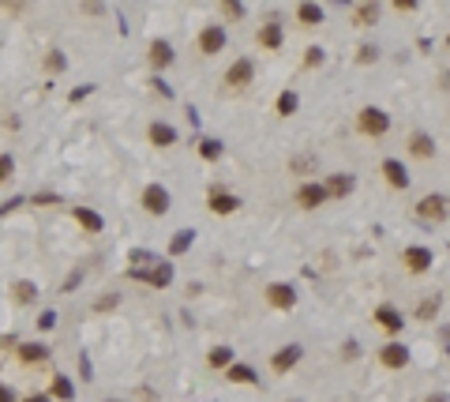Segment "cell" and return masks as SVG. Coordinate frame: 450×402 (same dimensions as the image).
I'll return each mask as SVG.
<instances>
[{"mask_svg": "<svg viewBox=\"0 0 450 402\" xmlns=\"http://www.w3.org/2000/svg\"><path fill=\"white\" fill-rule=\"evenodd\" d=\"M19 361L23 365H42V361H49V346L45 342H23L19 346Z\"/></svg>", "mask_w": 450, "mask_h": 402, "instance_id": "obj_22", "label": "cell"}, {"mask_svg": "<svg viewBox=\"0 0 450 402\" xmlns=\"http://www.w3.org/2000/svg\"><path fill=\"white\" fill-rule=\"evenodd\" d=\"M375 324H379L390 339H398V335L405 331V316H401L394 304H379V309H375Z\"/></svg>", "mask_w": 450, "mask_h": 402, "instance_id": "obj_11", "label": "cell"}, {"mask_svg": "<svg viewBox=\"0 0 450 402\" xmlns=\"http://www.w3.org/2000/svg\"><path fill=\"white\" fill-rule=\"evenodd\" d=\"M409 155L421 158V162H431V158H436V139H431L428 132H413L409 135Z\"/></svg>", "mask_w": 450, "mask_h": 402, "instance_id": "obj_17", "label": "cell"}, {"mask_svg": "<svg viewBox=\"0 0 450 402\" xmlns=\"http://www.w3.org/2000/svg\"><path fill=\"white\" fill-rule=\"evenodd\" d=\"M300 357H304V350L296 342H289V346H281L274 357H270V368H274L278 376H285V372H293V368H296V361H300Z\"/></svg>", "mask_w": 450, "mask_h": 402, "instance_id": "obj_13", "label": "cell"}, {"mask_svg": "<svg viewBox=\"0 0 450 402\" xmlns=\"http://www.w3.org/2000/svg\"><path fill=\"white\" fill-rule=\"evenodd\" d=\"M255 79V60L252 57H237L225 68V76H222V83L225 87H233V91H240V87H248Z\"/></svg>", "mask_w": 450, "mask_h": 402, "instance_id": "obj_5", "label": "cell"}, {"mask_svg": "<svg viewBox=\"0 0 450 402\" xmlns=\"http://www.w3.org/2000/svg\"><path fill=\"white\" fill-rule=\"evenodd\" d=\"M128 278H135V282H150V286H169L173 282V267L169 263H154V267H132L128 271Z\"/></svg>", "mask_w": 450, "mask_h": 402, "instance_id": "obj_9", "label": "cell"}, {"mask_svg": "<svg viewBox=\"0 0 450 402\" xmlns=\"http://www.w3.org/2000/svg\"><path fill=\"white\" fill-rule=\"evenodd\" d=\"M147 60H150V68H154V71L169 68V64H173V45H169L165 38H154L150 49H147Z\"/></svg>", "mask_w": 450, "mask_h": 402, "instance_id": "obj_19", "label": "cell"}, {"mask_svg": "<svg viewBox=\"0 0 450 402\" xmlns=\"http://www.w3.org/2000/svg\"><path fill=\"white\" fill-rule=\"evenodd\" d=\"M222 15H225V19H233V23H237V19H244V4L229 0V4H222Z\"/></svg>", "mask_w": 450, "mask_h": 402, "instance_id": "obj_33", "label": "cell"}, {"mask_svg": "<svg viewBox=\"0 0 450 402\" xmlns=\"http://www.w3.org/2000/svg\"><path fill=\"white\" fill-rule=\"evenodd\" d=\"M323 188H327V196H331V199H342V196H349V192L357 188V181L345 177V173H334V177H327V181H323Z\"/></svg>", "mask_w": 450, "mask_h": 402, "instance_id": "obj_21", "label": "cell"}, {"mask_svg": "<svg viewBox=\"0 0 450 402\" xmlns=\"http://www.w3.org/2000/svg\"><path fill=\"white\" fill-rule=\"evenodd\" d=\"M38 327H42V331L56 327V312H42V316H38Z\"/></svg>", "mask_w": 450, "mask_h": 402, "instance_id": "obj_38", "label": "cell"}, {"mask_svg": "<svg viewBox=\"0 0 450 402\" xmlns=\"http://www.w3.org/2000/svg\"><path fill=\"white\" fill-rule=\"evenodd\" d=\"M71 219H75L86 233H102L106 230V219H102L98 211H91V207H71Z\"/></svg>", "mask_w": 450, "mask_h": 402, "instance_id": "obj_20", "label": "cell"}, {"mask_svg": "<svg viewBox=\"0 0 450 402\" xmlns=\"http://www.w3.org/2000/svg\"><path fill=\"white\" fill-rule=\"evenodd\" d=\"M375 357H379V365H383V368L398 372V368H405V365H409V346L394 339V342H387V346H379V350H375Z\"/></svg>", "mask_w": 450, "mask_h": 402, "instance_id": "obj_7", "label": "cell"}, {"mask_svg": "<svg viewBox=\"0 0 450 402\" xmlns=\"http://www.w3.org/2000/svg\"><path fill=\"white\" fill-rule=\"evenodd\" d=\"M12 297H15V304H30L38 297V286L30 278H19V282H12Z\"/></svg>", "mask_w": 450, "mask_h": 402, "instance_id": "obj_25", "label": "cell"}, {"mask_svg": "<svg viewBox=\"0 0 450 402\" xmlns=\"http://www.w3.org/2000/svg\"><path fill=\"white\" fill-rule=\"evenodd\" d=\"M316 170V158L304 155V158H293V173H311Z\"/></svg>", "mask_w": 450, "mask_h": 402, "instance_id": "obj_36", "label": "cell"}, {"mask_svg": "<svg viewBox=\"0 0 450 402\" xmlns=\"http://www.w3.org/2000/svg\"><path fill=\"white\" fill-rule=\"evenodd\" d=\"M379 12H383L379 4H357L353 8V23H357V27H375V23H379Z\"/></svg>", "mask_w": 450, "mask_h": 402, "instance_id": "obj_23", "label": "cell"}, {"mask_svg": "<svg viewBox=\"0 0 450 402\" xmlns=\"http://www.w3.org/2000/svg\"><path fill=\"white\" fill-rule=\"evenodd\" d=\"M225 45H229V34H225V23H206V27L199 30V38H196V49L203 53V57H214V53H225Z\"/></svg>", "mask_w": 450, "mask_h": 402, "instance_id": "obj_2", "label": "cell"}, {"mask_svg": "<svg viewBox=\"0 0 450 402\" xmlns=\"http://www.w3.org/2000/svg\"><path fill=\"white\" fill-rule=\"evenodd\" d=\"M439 309H443V297L436 293V297H428V301H424L421 309H416V320H431V316H436Z\"/></svg>", "mask_w": 450, "mask_h": 402, "instance_id": "obj_31", "label": "cell"}, {"mask_svg": "<svg viewBox=\"0 0 450 402\" xmlns=\"http://www.w3.org/2000/svg\"><path fill=\"white\" fill-rule=\"evenodd\" d=\"M296 106H300V98H296V91H281V94H278V102H274L278 117H293V113H296Z\"/></svg>", "mask_w": 450, "mask_h": 402, "instance_id": "obj_30", "label": "cell"}, {"mask_svg": "<svg viewBox=\"0 0 450 402\" xmlns=\"http://www.w3.org/2000/svg\"><path fill=\"white\" fill-rule=\"evenodd\" d=\"M394 12H416V0H394Z\"/></svg>", "mask_w": 450, "mask_h": 402, "instance_id": "obj_39", "label": "cell"}, {"mask_svg": "<svg viewBox=\"0 0 450 402\" xmlns=\"http://www.w3.org/2000/svg\"><path fill=\"white\" fill-rule=\"evenodd\" d=\"M49 399H75V383L68 380V376H53V383H49Z\"/></svg>", "mask_w": 450, "mask_h": 402, "instance_id": "obj_28", "label": "cell"}, {"mask_svg": "<svg viewBox=\"0 0 450 402\" xmlns=\"http://www.w3.org/2000/svg\"><path fill=\"white\" fill-rule=\"evenodd\" d=\"M139 203H143V211H147L150 219H162V214H169V207H173V196H169L165 184H147L143 196H139Z\"/></svg>", "mask_w": 450, "mask_h": 402, "instance_id": "obj_3", "label": "cell"}, {"mask_svg": "<svg viewBox=\"0 0 450 402\" xmlns=\"http://www.w3.org/2000/svg\"><path fill=\"white\" fill-rule=\"evenodd\" d=\"M225 383H240V388H255V383H259V372H255L252 365H240V361H233V365L225 368Z\"/></svg>", "mask_w": 450, "mask_h": 402, "instance_id": "obj_18", "label": "cell"}, {"mask_svg": "<svg viewBox=\"0 0 450 402\" xmlns=\"http://www.w3.org/2000/svg\"><path fill=\"white\" fill-rule=\"evenodd\" d=\"M147 139H150V147L165 150V147H173V143H176V128H173V124H165V120H150Z\"/></svg>", "mask_w": 450, "mask_h": 402, "instance_id": "obj_15", "label": "cell"}, {"mask_svg": "<svg viewBox=\"0 0 450 402\" xmlns=\"http://www.w3.org/2000/svg\"><path fill=\"white\" fill-rule=\"evenodd\" d=\"M150 83H154V91H158V94H165V98H169V94H173V91H169V87L162 83V79H150Z\"/></svg>", "mask_w": 450, "mask_h": 402, "instance_id": "obj_43", "label": "cell"}, {"mask_svg": "<svg viewBox=\"0 0 450 402\" xmlns=\"http://www.w3.org/2000/svg\"><path fill=\"white\" fill-rule=\"evenodd\" d=\"M0 402H15V391L4 388V383H0Z\"/></svg>", "mask_w": 450, "mask_h": 402, "instance_id": "obj_42", "label": "cell"}, {"mask_svg": "<svg viewBox=\"0 0 450 402\" xmlns=\"http://www.w3.org/2000/svg\"><path fill=\"white\" fill-rule=\"evenodd\" d=\"M323 57H327V53L319 49V45H311V49H304V68H319V64H323Z\"/></svg>", "mask_w": 450, "mask_h": 402, "instance_id": "obj_32", "label": "cell"}, {"mask_svg": "<svg viewBox=\"0 0 450 402\" xmlns=\"http://www.w3.org/2000/svg\"><path fill=\"white\" fill-rule=\"evenodd\" d=\"M401 263H405L409 275H424V271L436 263V256H431V248H424V245H405L401 248Z\"/></svg>", "mask_w": 450, "mask_h": 402, "instance_id": "obj_6", "label": "cell"}, {"mask_svg": "<svg viewBox=\"0 0 450 402\" xmlns=\"http://www.w3.org/2000/svg\"><path fill=\"white\" fill-rule=\"evenodd\" d=\"M296 23H300V27H319V23H323V8L319 4H296Z\"/></svg>", "mask_w": 450, "mask_h": 402, "instance_id": "obj_24", "label": "cell"}, {"mask_svg": "<svg viewBox=\"0 0 450 402\" xmlns=\"http://www.w3.org/2000/svg\"><path fill=\"white\" fill-rule=\"evenodd\" d=\"M23 402H53V399H49V395H27Z\"/></svg>", "mask_w": 450, "mask_h": 402, "instance_id": "obj_44", "label": "cell"}, {"mask_svg": "<svg viewBox=\"0 0 450 402\" xmlns=\"http://www.w3.org/2000/svg\"><path fill=\"white\" fill-rule=\"evenodd\" d=\"M424 402H450V399L443 395V391H439V395H428V399H424Z\"/></svg>", "mask_w": 450, "mask_h": 402, "instance_id": "obj_45", "label": "cell"}, {"mask_svg": "<svg viewBox=\"0 0 450 402\" xmlns=\"http://www.w3.org/2000/svg\"><path fill=\"white\" fill-rule=\"evenodd\" d=\"M327 199H331V196H327V188L319 181H304L300 188H296V203H300L304 211H316V207L327 203Z\"/></svg>", "mask_w": 450, "mask_h": 402, "instance_id": "obj_10", "label": "cell"}, {"mask_svg": "<svg viewBox=\"0 0 450 402\" xmlns=\"http://www.w3.org/2000/svg\"><path fill=\"white\" fill-rule=\"evenodd\" d=\"M447 214H450V199L439 196V192H428V196L416 199V219H424V222H447Z\"/></svg>", "mask_w": 450, "mask_h": 402, "instance_id": "obj_4", "label": "cell"}, {"mask_svg": "<svg viewBox=\"0 0 450 402\" xmlns=\"http://www.w3.org/2000/svg\"><path fill=\"white\" fill-rule=\"evenodd\" d=\"M447 45H450V34H447Z\"/></svg>", "mask_w": 450, "mask_h": 402, "instance_id": "obj_46", "label": "cell"}, {"mask_svg": "<svg viewBox=\"0 0 450 402\" xmlns=\"http://www.w3.org/2000/svg\"><path fill=\"white\" fill-rule=\"evenodd\" d=\"M255 42H259V49H267V53H274L285 45V30H281V23L278 19H267L259 27V34H255Z\"/></svg>", "mask_w": 450, "mask_h": 402, "instance_id": "obj_12", "label": "cell"}, {"mask_svg": "<svg viewBox=\"0 0 450 402\" xmlns=\"http://www.w3.org/2000/svg\"><path fill=\"white\" fill-rule=\"evenodd\" d=\"M379 173H383V181H387L390 188H398V192H405V188H409V173H405V166H401L398 158H383Z\"/></svg>", "mask_w": 450, "mask_h": 402, "instance_id": "obj_14", "label": "cell"}, {"mask_svg": "<svg viewBox=\"0 0 450 402\" xmlns=\"http://www.w3.org/2000/svg\"><path fill=\"white\" fill-rule=\"evenodd\" d=\"M342 357H345V361H357V357H360V353H357V342H345V346H342Z\"/></svg>", "mask_w": 450, "mask_h": 402, "instance_id": "obj_40", "label": "cell"}, {"mask_svg": "<svg viewBox=\"0 0 450 402\" xmlns=\"http://www.w3.org/2000/svg\"><path fill=\"white\" fill-rule=\"evenodd\" d=\"M64 64H68V60H64V53L53 49L49 57H45V71H64Z\"/></svg>", "mask_w": 450, "mask_h": 402, "instance_id": "obj_35", "label": "cell"}, {"mask_svg": "<svg viewBox=\"0 0 450 402\" xmlns=\"http://www.w3.org/2000/svg\"><path fill=\"white\" fill-rule=\"evenodd\" d=\"M206 207H211V214H233V211L240 207V199L233 196V192H225V188H211Z\"/></svg>", "mask_w": 450, "mask_h": 402, "instance_id": "obj_16", "label": "cell"}, {"mask_svg": "<svg viewBox=\"0 0 450 402\" xmlns=\"http://www.w3.org/2000/svg\"><path fill=\"white\" fill-rule=\"evenodd\" d=\"M357 60H360V64L379 60V45H360V49H357Z\"/></svg>", "mask_w": 450, "mask_h": 402, "instance_id": "obj_34", "label": "cell"}, {"mask_svg": "<svg viewBox=\"0 0 450 402\" xmlns=\"http://www.w3.org/2000/svg\"><path fill=\"white\" fill-rule=\"evenodd\" d=\"M12 173H15V158L12 155H0V184H4Z\"/></svg>", "mask_w": 450, "mask_h": 402, "instance_id": "obj_37", "label": "cell"}, {"mask_svg": "<svg viewBox=\"0 0 450 402\" xmlns=\"http://www.w3.org/2000/svg\"><path fill=\"white\" fill-rule=\"evenodd\" d=\"M196 150H199V158H203V162H218V158L225 155V143H218V139H199Z\"/></svg>", "mask_w": 450, "mask_h": 402, "instance_id": "obj_26", "label": "cell"}, {"mask_svg": "<svg viewBox=\"0 0 450 402\" xmlns=\"http://www.w3.org/2000/svg\"><path fill=\"white\" fill-rule=\"evenodd\" d=\"M191 245H196V230H180L173 241H169V256H184Z\"/></svg>", "mask_w": 450, "mask_h": 402, "instance_id": "obj_29", "label": "cell"}, {"mask_svg": "<svg viewBox=\"0 0 450 402\" xmlns=\"http://www.w3.org/2000/svg\"><path fill=\"white\" fill-rule=\"evenodd\" d=\"M263 297H267V304L270 309H278V312H289L296 304V289L289 282H270L267 289H263Z\"/></svg>", "mask_w": 450, "mask_h": 402, "instance_id": "obj_8", "label": "cell"}, {"mask_svg": "<svg viewBox=\"0 0 450 402\" xmlns=\"http://www.w3.org/2000/svg\"><path fill=\"white\" fill-rule=\"evenodd\" d=\"M357 132L368 135V139H383V135L390 132V113L379 106H364L357 113Z\"/></svg>", "mask_w": 450, "mask_h": 402, "instance_id": "obj_1", "label": "cell"}, {"mask_svg": "<svg viewBox=\"0 0 450 402\" xmlns=\"http://www.w3.org/2000/svg\"><path fill=\"white\" fill-rule=\"evenodd\" d=\"M206 365L211 368H229L233 365V350L229 346H211V350H206Z\"/></svg>", "mask_w": 450, "mask_h": 402, "instance_id": "obj_27", "label": "cell"}, {"mask_svg": "<svg viewBox=\"0 0 450 402\" xmlns=\"http://www.w3.org/2000/svg\"><path fill=\"white\" fill-rule=\"evenodd\" d=\"M113 304H117V297H102V301L94 304V309H98V312H106V309H113Z\"/></svg>", "mask_w": 450, "mask_h": 402, "instance_id": "obj_41", "label": "cell"}]
</instances>
